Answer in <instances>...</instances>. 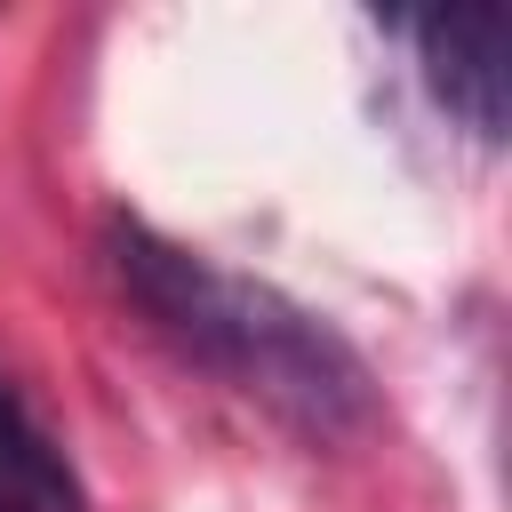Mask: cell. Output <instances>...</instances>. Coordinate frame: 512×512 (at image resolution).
<instances>
[{
  "label": "cell",
  "instance_id": "cell-1",
  "mask_svg": "<svg viewBox=\"0 0 512 512\" xmlns=\"http://www.w3.org/2000/svg\"><path fill=\"white\" fill-rule=\"evenodd\" d=\"M104 272L168 352L224 376L240 400L272 408L288 432L344 440V432H360L376 416V384H368L360 352L320 312L280 296L272 280L224 272L216 256L152 232L144 216L104 224Z\"/></svg>",
  "mask_w": 512,
  "mask_h": 512
},
{
  "label": "cell",
  "instance_id": "cell-2",
  "mask_svg": "<svg viewBox=\"0 0 512 512\" xmlns=\"http://www.w3.org/2000/svg\"><path fill=\"white\" fill-rule=\"evenodd\" d=\"M408 32H416L432 104L456 128H472L480 144H496L504 120H512V16H496V8H480V16H424Z\"/></svg>",
  "mask_w": 512,
  "mask_h": 512
},
{
  "label": "cell",
  "instance_id": "cell-3",
  "mask_svg": "<svg viewBox=\"0 0 512 512\" xmlns=\"http://www.w3.org/2000/svg\"><path fill=\"white\" fill-rule=\"evenodd\" d=\"M0 512H80V472L8 368H0Z\"/></svg>",
  "mask_w": 512,
  "mask_h": 512
}]
</instances>
